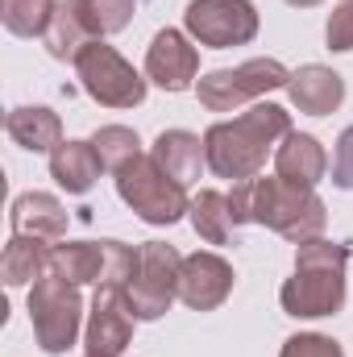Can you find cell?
I'll list each match as a JSON object with an SVG mask.
<instances>
[{"label": "cell", "instance_id": "cell-25", "mask_svg": "<svg viewBox=\"0 0 353 357\" xmlns=\"http://www.w3.org/2000/svg\"><path fill=\"white\" fill-rule=\"evenodd\" d=\"M80 8H84V17H88L91 38L121 33V29L133 21V13H137L133 0H80Z\"/></svg>", "mask_w": 353, "mask_h": 357}, {"label": "cell", "instance_id": "cell-30", "mask_svg": "<svg viewBox=\"0 0 353 357\" xmlns=\"http://www.w3.org/2000/svg\"><path fill=\"white\" fill-rule=\"evenodd\" d=\"M287 4H295V8H316L320 0H287Z\"/></svg>", "mask_w": 353, "mask_h": 357}, {"label": "cell", "instance_id": "cell-23", "mask_svg": "<svg viewBox=\"0 0 353 357\" xmlns=\"http://www.w3.org/2000/svg\"><path fill=\"white\" fill-rule=\"evenodd\" d=\"M54 8H59L54 0H0V21L17 38H42Z\"/></svg>", "mask_w": 353, "mask_h": 357}, {"label": "cell", "instance_id": "cell-6", "mask_svg": "<svg viewBox=\"0 0 353 357\" xmlns=\"http://www.w3.org/2000/svg\"><path fill=\"white\" fill-rule=\"evenodd\" d=\"M291 71L278 63V59H250L241 67H220V71H208L200 84H195V96L208 112H237L241 104L258 100L266 91L287 88Z\"/></svg>", "mask_w": 353, "mask_h": 357}, {"label": "cell", "instance_id": "cell-24", "mask_svg": "<svg viewBox=\"0 0 353 357\" xmlns=\"http://www.w3.org/2000/svg\"><path fill=\"white\" fill-rule=\"evenodd\" d=\"M91 146H96L104 171H112V175H117L125 162H133V158L142 154V137H137L129 125H104V129H96Z\"/></svg>", "mask_w": 353, "mask_h": 357}, {"label": "cell", "instance_id": "cell-17", "mask_svg": "<svg viewBox=\"0 0 353 357\" xmlns=\"http://www.w3.org/2000/svg\"><path fill=\"white\" fill-rule=\"evenodd\" d=\"M100 171H104V162H100L91 142H63L50 154V178L67 195H88L96 187V178H100Z\"/></svg>", "mask_w": 353, "mask_h": 357}, {"label": "cell", "instance_id": "cell-28", "mask_svg": "<svg viewBox=\"0 0 353 357\" xmlns=\"http://www.w3.org/2000/svg\"><path fill=\"white\" fill-rule=\"evenodd\" d=\"M324 38H329V50H337V54L353 50V0H341V4L329 13Z\"/></svg>", "mask_w": 353, "mask_h": 357}, {"label": "cell", "instance_id": "cell-11", "mask_svg": "<svg viewBox=\"0 0 353 357\" xmlns=\"http://www.w3.org/2000/svg\"><path fill=\"white\" fill-rule=\"evenodd\" d=\"M200 75V50L179 29H158L146 50V79L163 91H187Z\"/></svg>", "mask_w": 353, "mask_h": 357}, {"label": "cell", "instance_id": "cell-19", "mask_svg": "<svg viewBox=\"0 0 353 357\" xmlns=\"http://www.w3.org/2000/svg\"><path fill=\"white\" fill-rule=\"evenodd\" d=\"M42 42H46V50H50V59H59V63H75L80 50H84L88 42H96L91 29H88V17H84V8H80V0H63V4L54 8V17H50Z\"/></svg>", "mask_w": 353, "mask_h": 357}, {"label": "cell", "instance_id": "cell-31", "mask_svg": "<svg viewBox=\"0 0 353 357\" xmlns=\"http://www.w3.org/2000/svg\"><path fill=\"white\" fill-rule=\"evenodd\" d=\"M88 357H96V354H88Z\"/></svg>", "mask_w": 353, "mask_h": 357}, {"label": "cell", "instance_id": "cell-21", "mask_svg": "<svg viewBox=\"0 0 353 357\" xmlns=\"http://www.w3.org/2000/svg\"><path fill=\"white\" fill-rule=\"evenodd\" d=\"M46 258H50V241L13 233L8 245H4V254H0V278H4L8 287L38 282V278L46 274Z\"/></svg>", "mask_w": 353, "mask_h": 357}, {"label": "cell", "instance_id": "cell-10", "mask_svg": "<svg viewBox=\"0 0 353 357\" xmlns=\"http://www.w3.org/2000/svg\"><path fill=\"white\" fill-rule=\"evenodd\" d=\"M133 312L125 303V291L117 287H96L88 312V328H84V345L96 357H121L133 341Z\"/></svg>", "mask_w": 353, "mask_h": 357}, {"label": "cell", "instance_id": "cell-9", "mask_svg": "<svg viewBox=\"0 0 353 357\" xmlns=\"http://www.w3.org/2000/svg\"><path fill=\"white\" fill-rule=\"evenodd\" d=\"M183 25L200 46L229 50L258 38V8L250 0H191Z\"/></svg>", "mask_w": 353, "mask_h": 357}, {"label": "cell", "instance_id": "cell-5", "mask_svg": "<svg viewBox=\"0 0 353 357\" xmlns=\"http://www.w3.org/2000/svg\"><path fill=\"white\" fill-rule=\"evenodd\" d=\"M29 324H33V337L42 345V354L59 357L67 354L84 328V299H80V287L59 278V274H42L33 287H29Z\"/></svg>", "mask_w": 353, "mask_h": 357}, {"label": "cell", "instance_id": "cell-3", "mask_svg": "<svg viewBox=\"0 0 353 357\" xmlns=\"http://www.w3.org/2000/svg\"><path fill=\"white\" fill-rule=\"evenodd\" d=\"M350 241H324L312 237L295 245V274L283 282L278 303L295 320H320L337 316L345 307V266H350Z\"/></svg>", "mask_w": 353, "mask_h": 357}, {"label": "cell", "instance_id": "cell-8", "mask_svg": "<svg viewBox=\"0 0 353 357\" xmlns=\"http://www.w3.org/2000/svg\"><path fill=\"white\" fill-rule=\"evenodd\" d=\"M179 270H183V254L175 245H167V241H146L142 245L137 274L125 287V303H129L133 320L167 316V307L179 299Z\"/></svg>", "mask_w": 353, "mask_h": 357}, {"label": "cell", "instance_id": "cell-18", "mask_svg": "<svg viewBox=\"0 0 353 357\" xmlns=\"http://www.w3.org/2000/svg\"><path fill=\"white\" fill-rule=\"evenodd\" d=\"M150 154H154V162H158L171 178H179L183 187H187L191 178H200V171L208 167L204 137H195V133H187V129H167V133H158V142H154Z\"/></svg>", "mask_w": 353, "mask_h": 357}, {"label": "cell", "instance_id": "cell-14", "mask_svg": "<svg viewBox=\"0 0 353 357\" xmlns=\"http://www.w3.org/2000/svg\"><path fill=\"white\" fill-rule=\"evenodd\" d=\"M287 96H291V104H295L299 112H308V116H329V112H337L341 100H345V79H341L337 71L320 67V63H308V67L291 71Z\"/></svg>", "mask_w": 353, "mask_h": 357}, {"label": "cell", "instance_id": "cell-26", "mask_svg": "<svg viewBox=\"0 0 353 357\" xmlns=\"http://www.w3.org/2000/svg\"><path fill=\"white\" fill-rule=\"evenodd\" d=\"M104 245V274L96 287H117L125 291L129 278L137 274V262H142V245H125V241H100Z\"/></svg>", "mask_w": 353, "mask_h": 357}, {"label": "cell", "instance_id": "cell-16", "mask_svg": "<svg viewBox=\"0 0 353 357\" xmlns=\"http://www.w3.org/2000/svg\"><path fill=\"white\" fill-rule=\"evenodd\" d=\"M329 171V158H324V146L312 137V133H287L283 146L274 150V175L287 178V183H299V187H316Z\"/></svg>", "mask_w": 353, "mask_h": 357}, {"label": "cell", "instance_id": "cell-2", "mask_svg": "<svg viewBox=\"0 0 353 357\" xmlns=\"http://www.w3.org/2000/svg\"><path fill=\"white\" fill-rule=\"evenodd\" d=\"M291 133V112L278 104H254L250 112L233 116V121H216L204 133V154H208V171L216 178H254L266 167V158L283 146V137Z\"/></svg>", "mask_w": 353, "mask_h": 357}, {"label": "cell", "instance_id": "cell-7", "mask_svg": "<svg viewBox=\"0 0 353 357\" xmlns=\"http://www.w3.org/2000/svg\"><path fill=\"white\" fill-rule=\"evenodd\" d=\"M75 75H80L84 91H88L96 104H104V108H137L146 100V79L104 38H96V42H88L80 50Z\"/></svg>", "mask_w": 353, "mask_h": 357}, {"label": "cell", "instance_id": "cell-12", "mask_svg": "<svg viewBox=\"0 0 353 357\" xmlns=\"http://www.w3.org/2000/svg\"><path fill=\"white\" fill-rule=\"evenodd\" d=\"M233 295V266L220 254H191L179 270V299L195 312H216Z\"/></svg>", "mask_w": 353, "mask_h": 357}, {"label": "cell", "instance_id": "cell-20", "mask_svg": "<svg viewBox=\"0 0 353 357\" xmlns=\"http://www.w3.org/2000/svg\"><path fill=\"white\" fill-rule=\"evenodd\" d=\"M46 270L75 282V287H88V282H100L104 274V245L100 241H63V245H50V258H46Z\"/></svg>", "mask_w": 353, "mask_h": 357}, {"label": "cell", "instance_id": "cell-29", "mask_svg": "<svg viewBox=\"0 0 353 357\" xmlns=\"http://www.w3.org/2000/svg\"><path fill=\"white\" fill-rule=\"evenodd\" d=\"M333 183L341 191H353V125L337 137V154H333Z\"/></svg>", "mask_w": 353, "mask_h": 357}, {"label": "cell", "instance_id": "cell-1", "mask_svg": "<svg viewBox=\"0 0 353 357\" xmlns=\"http://www.w3.org/2000/svg\"><path fill=\"white\" fill-rule=\"evenodd\" d=\"M229 212H233V225H266L295 245L324 237V225H329V208L316 195V187H299L278 175L233 183Z\"/></svg>", "mask_w": 353, "mask_h": 357}, {"label": "cell", "instance_id": "cell-15", "mask_svg": "<svg viewBox=\"0 0 353 357\" xmlns=\"http://www.w3.org/2000/svg\"><path fill=\"white\" fill-rule=\"evenodd\" d=\"M4 133L29 150V154H54L63 146V121L54 108H42V104H21L4 116Z\"/></svg>", "mask_w": 353, "mask_h": 357}, {"label": "cell", "instance_id": "cell-4", "mask_svg": "<svg viewBox=\"0 0 353 357\" xmlns=\"http://www.w3.org/2000/svg\"><path fill=\"white\" fill-rule=\"evenodd\" d=\"M117 195L146 220V225H175L191 212V199H187V187L171 178L154 154H137L133 162H125L117 171Z\"/></svg>", "mask_w": 353, "mask_h": 357}, {"label": "cell", "instance_id": "cell-27", "mask_svg": "<svg viewBox=\"0 0 353 357\" xmlns=\"http://www.w3.org/2000/svg\"><path fill=\"white\" fill-rule=\"evenodd\" d=\"M278 357H345V349L324 333H299V337L283 341Z\"/></svg>", "mask_w": 353, "mask_h": 357}, {"label": "cell", "instance_id": "cell-13", "mask_svg": "<svg viewBox=\"0 0 353 357\" xmlns=\"http://www.w3.org/2000/svg\"><path fill=\"white\" fill-rule=\"evenodd\" d=\"M8 225H13V233H25V237L63 241V237H67V208H63V199L50 195V191H25V195L13 199Z\"/></svg>", "mask_w": 353, "mask_h": 357}, {"label": "cell", "instance_id": "cell-22", "mask_svg": "<svg viewBox=\"0 0 353 357\" xmlns=\"http://www.w3.org/2000/svg\"><path fill=\"white\" fill-rule=\"evenodd\" d=\"M191 229L208 241V245H229V237H233V212H229V195H220V191H200L195 199H191Z\"/></svg>", "mask_w": 353, "mask_h": 357}]
</instances>
